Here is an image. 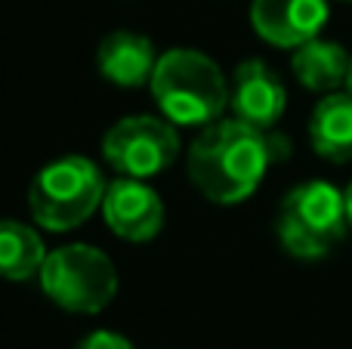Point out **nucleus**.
Instances as JSON below:
<instances>
[{
  "instance_id": "423d86ee",
  "label": "nucleus",
  "mask_w": 352,
  "mask_h": 349,
  "mask_svg": "<svg viewBox=\"0 0 352 349\" xmlns=\"http://www.w3.org/2000/svg\"><path fill=\"white\" fill-rule=\"evenodd\" d=\"M179 155L176 124L155 115H130L111 124L102 136V158L118 177L152 179Z\"/></svg>"
},
{
  "instance_id": "9d476101",
  "label": "nucleus",
  "mask_w": 352,
  "mask_h": 349,
  "mask_svg": "<svg viewBox=\"0 0 352 349\" xmlns=\"http://www.w3.org/2000/svg\"><path fill=\"white\" fill-rule=\"evenodd\" d=\"M158 49H155L152 37L140 34V31L118 28L99 41L96 49V68L109 84L133 90V87L152 84V74L158 68Z\"/></svg>"
},
{
  "instance_id": "7ed1b4c3",
  "label": "nucleus",
  "mask_w": 352,
  "mask_h": 349,
  "mask_svg": "<svg viewBox=\"0 0 352 349\" xmlns=\"http://www.w3.org/2000/svg\"><path fill=\"white\" fill-rule=\"evenodd\" d=\"M99 167L84 155H62L37 170L28 185V207L37 226L47 232H72L84 226L105 195Z\"/></svg>"
},
{
  "instance_id": "20e7f679",
  "label": "nucleus",
  "mask_w": 352,
  "mask_h": 349,
  "mask_svg": "<svg viewBox=\"0 0 352 349\" xmlns=\"http://www.w3.org/2000/svg\"><path fill=\"white\" fill-rule=\"evenodd\" d=\"M278 241L297 260H322L349 232L346 192L337 185L309 179L285 195L275 220Z\"/></svg>"
},
{
  "instance_id": "6e6552de",
  "label": "nucleus",
  "mask_w": 352,
  "mask_h": 349,
  "mask_svg": "<svg viewBox=\"0 0 352 349\" xmlns=\"http://www.w3.org/2000/svg\"><path fill=\"white\" fill-rule=\"evenodd\" d=\"M287 105V90L281 78L263 59H244L235 65L229 80L232 117L256 130H275Z\"/></svg>"
},
{
  "instance_id": "ddd939ff",
  "label": "nucleus",
  "mask_w": 352,
  "mask_h": 349,
  "mask_svg": "<svg viewBox=\"0 0 352 349\" xmlns=\"http://www.w3.org/2000/svg\"><path fill=\"white\" fill-rule=\"evenodd\" d=\"M43 238L34 226H25L19 220H0V278L3 282H28L41 275V266L47 260Z\"/></svg>"
},
{
  "instance_id": "4468645a",
  "label": "nucleus",
  "mask_w": 352,
  "mask_h": 349,
  "mask_svg": "<svg viewBox=\"0 0 352 349\" xmlns=\"http://www.w3.org/2000/svg\"><path fill=\"white\" fill-rule=\"evenodd\" d=\"M74 349H133V344L124 334H115V331H93Z\"/></svg>"
},
{
  "instance_id": "dca6fc26",
  "label": "nucleus",
  "mask_w": 352,
  "mask_h": 349,
  "mask_svg": "<svg viewBox=\"0 0 352 349\" xmlns=\"http://www.w3.org/2000/svg\"><path fill=\"white\" fill-rule=\"evenodd\" d=\"M346 90L352 93V65H349V78H346Z\"/></svg>"
},
{
  "instance_id": "2eb2a0df",
  "label": "nucleus",
  "mask_w": 352,
  "mask_h": 349,
  "mask_svg": "<svg viewBox=\"0 0 352 349\" xmlns=\"http://www.w3.org/2000/svg\"><path fill=\"white\" fill-rule=\"evenodd\" d=\"M346 214H349V229H352V183L346 189Z\"/></svg>"
},
{
  "instance_id": "1a4fd4ad",
  "label": "nucleus",
  "mask_w": 352,
  "mask_h": 349,
  "mask_svg": "<svg viewBox=\"0 0 352 349\" xmlns=\"http://www.w3.org/2000/svg\"><path fill=\"white\" fill-rule=\"evenodd\" d=\"M331 16L328 0H254L250 25L272 47L297 49L322 34Z\"/></svg>"
},
{
  "instance_id": "39448f33",
  "label": "nucleus",
  "mask_w": 352,
  "mask_h": 349,
  "mask_svg": "<svg viewBox=\"0 0 352 349\" xmlns=\"http://www.w3.org/2000/svg\"><path fill=\"white\" fill-rule=\"evenodd\" d=\"M37 282L56 306L74 315L102 313L118 294L115 263L93 245H65L50 251Z\"/></svg>"
},
{
  "instance_id": "f8f14e48",
  "label": "nucleus",
  "mask_w": 352,
  "mask_h": 349,
  "mask_svg": "<svg viewBox=\"0 0 352 349\" xmlns=\"http://www.w3.org/2000/svg\"><path fill=\"white\" fill-rule=\"evenodd\" d=\"M352 56L340 43L324 41V37H312L303 47L294 49V78L312 93H337L346 87Z\"/></svg>"
},
{
  "instance_id": "0eeeda50",
  "label": "nucleus",
  "mask_w": 352,
  "mask_h": 349,
  "mask_svg": "<svg viewBox=\"0 0 352 349\" xmlns=\"http://www.w3.org/2000/svg\"><path fill=\"white\" fill-rule=\"evenodd\" d=\"M102 216L118 238L133 245L152 241L164 229V204L148 179H111L102 195Z\"/></svg>"
},
{
  "instance_id": "f257e3e1",
  "label": "nucleus",
  "mask_w": 352,
  "mask_h": 349,
  "mask_svg": "<svg viewBox=\"0 0 352 349\" xmlns=\"http://www.w3.org/2000/svg\"><path fill=\"white\" fill-rule=\"evenodd\" d=\"M291 146L275 130H256L238 117H219L198 130L188 148V179L213 204H241L260 189L266 170Z\"/></svg>"
},
{
  "instance_id": "f03ea898",
  "label": "nucleus",
  "mask_w": 352,
  "mask_h": 349,
  "mask_svg": "<svg viewBox=\"0 0 352 349\" xmlns=\"http://www.w3.org/2000/svg\"><path fill=\"white\" fill-rule=\"evenodd\" d=\"M148 87L161 115L176 127L204 130L229 109V80L201 49L173 47L161 53Z\"/></svg>"
},
{
  "instance_id": "9b49d317",
  "label": "nucleus",
  "mask_w": 352,
  "mask_h": 349,
  "mask_svg": "<svg viewBox=\"0 0 352 349\" xmlns=\"http://www.w3.org/2000/svg\"><path fill=\"white\" fill-rule=\"evenodd\" d=\"M309 142L318 158L331 161V164H349L352 161V93L349 90L324 93V99L312 109Z\"/></svg>"
}]
</instances>
